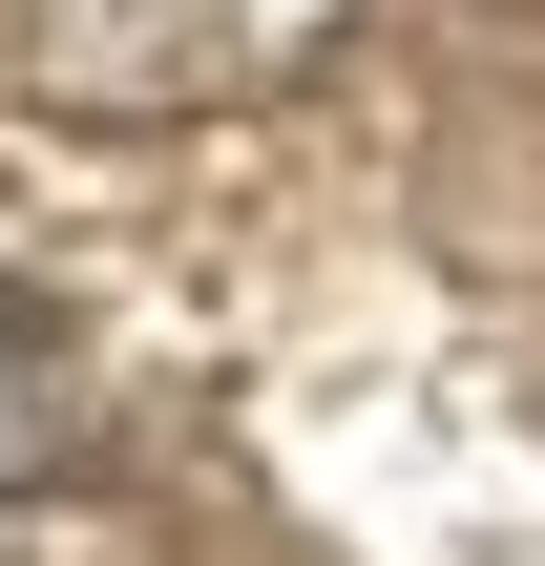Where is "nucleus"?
<instances>
[{
	"label": "nucleus",
	"instance_id": "obj_1",
	"mask_svg": "<svg viewBox=\"0 0 545 566\" xmlns=\"http://www.w3.org/2000/svg\"><path fill=\"white\" fill-rule=\"evenodd\" d=\"M84 462V357H63V315H21L0 294V504L21 483H63Z\"/></svg>",
	"mask_w": 545,
	"mask_h": 566
}]
</instances>
